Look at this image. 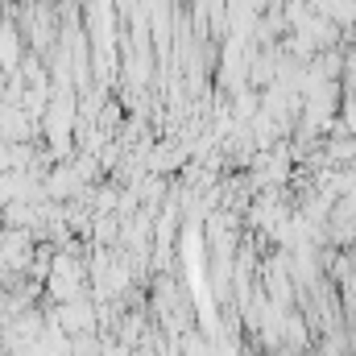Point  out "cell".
<instances>
[{
	"label": "cell",
	"mask_w": 356,
	"mask_h": 356,
	"mask_svg": "<svg viewBox=\"0 0 356 356\" xmlns=\"http://www.w3.org/2000/svg\"><path fill=\"white\" fill-rule=\"evenodd\" d=\"M71 340L75 336H91L95 332V323H99V311L91 307L88 298H75V302H63V307H54V315H50Z\"/></svg>",
	"instance_id": "1"
}]
</instances>
